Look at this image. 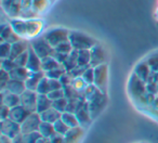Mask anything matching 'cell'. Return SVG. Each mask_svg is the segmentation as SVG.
<instances>
[{"label": "cell", "instance_id": "cell-1", "mask_svg": "<svg viewBox=\"0 0 158 143\" xmlns=\"http://www.w3.org/2000/svg\"><path fill=\"white\" fill-rule=\"evenodd\" d=\"M10 24L13 27V29L16 32L21 38H33L37 35L41 29V21L38 20H18V19H13L10 21Z\"/></svg>", "mask_w": 158, "mask_h": 143}, {"label": "cell", "instance_id": "cell-2", "mask_svg": "<svg viewBox=\"0 0 158 143\" xmlns=\"http://www.w3.org/2000/svg\"><path fill=\"white\" fill-rule=\"evenodd\" d=\"M69 42L72 44L74 50H90L98 44L97 40L91 36L84 34L81 32L72 31L69 34Z\"/></svg>", "mask_w": 158, "mask_h": 143}, {"label": "cell", "instance_id": "cell-3", "mask_svg": "<svg viewBox=\"0 0 158 143\" xmlns=\"http://www.w3.org/2000/svg\"><path fill=\"white\" fill-rule=\"evenodd\" d=\"M69 34L70 31L64 28V27H54L50 28L44 33V37L51 44L52 47H56L57 44H62L64 41L69 40Z\"/></svg>", "mask_w": 158, "mask_h": 143}, {"label": "cell", "instance_id": "cell-4", "mask_svg": "<svg viewBox=\"0 0 158 143\" xmlns=\"http://www.w3.org/2000/svg\"><path fill=\"white\" fill-rule=\"evenodd\" d=\"M106 103H107V97H106L105 92H102L100 89H98L93 97L88 101L89 110H90L92 119H95L101 114L102 111L106 106Z\"/></svg>", "mask_w": 158, "mask_h": 143}, {"label": "cell", "instance_id": "cell-5", "mask_svg": "<svg viewBox=\"0 0 158 143\" xmlns=\"http://www.w3.org/2000/svg\"><path fill=\"white\" fill-rule=\"evenodd\" d=\"M31 44V47L34 49L36 53L38 54V57H41V59H44L47 57H51L54 53L55 49L54 47L51 46V44L44 37H37L31 39V41L29 42Z\"/></svg>", "mask_w": 158, "mask_h": 143}, {"label": "cell", "instance_id": "cell-6", "mask_svg": "<svg viewBox=\"0 0 158 143\" xmlns=\"http://www.w3.org/2000/svg\"><path fill=\"white\" fill-rule=\"evenodd\" d=\"M42 123V119L40 117V114L37 112L31 113L29 116L21 124V129H22V133H31V132H36L39 130L40 124Z\"/></svg>", "mask_w": 158, "mask_h": 143}, {"label": "cell", "instance_id": "cell-7", "mask_svg": "<svg viewBox=\"0 0 158 143\" xmlns=\"http://www.w3.org/2000/svg\"><path fill=\"white\" fill-rule=\"evenodd\" d=\"M107 80H108V68L107 65L102 64L97 67H94V84L98 89L105 92L106 87H107Z\"/></svg>", "mask_w": 158, "mask_h": 143}, {"label": "cell", "instance_id": "cell-8", "mask_svg": "<svg viewBox=\"0 0 158 143\" xmlns=\"http://www.w3.org/2000/svg\"><path fill=\"white\" fill-rule=\"evenodd\" d=\"M38 92L33 90H26L20 95L21 97V105L24 106L26 110H28L31 113H34L37 111V101H38Z\"/></svg>", "mask_w": 158, "mask_h": 143}, {"label": "cell", "instance_id": "cell-9", "mask_svg": "<svg viewBox=\"0 0 158 143\" xmlns=\"http://www.w3.org/2000/svg\"><path fill=\"white\" fill-rule=\"evenodd\" d=\"M1 133L10 139H14L22 133L21 124L12 120L11 118L1 120Z\"/></svg>", "mask_w": 158, "mask_h": 143}, {"label": "cell", "instance_id": "cell-10", "mask_svg": "<svg viewBox=\"0 0 158 143\" xmlns=\"http://www.w3.org/2000/svg\"><path fill=\"white\" fill-rule=\"evenodd\" d=\"M0 39L1 42H9V44H14V42L21 40V37L16 34V32L13 29L11 24H1L0 27Z\"/></svg>", "mask_w": 158, "mask_h": 143}, {"label": "cell", "instance_id": "cell-11", "mask_svg": "<svg viewBox=\"0 0 158 143\" xmlns=\"http://www.w3.org/2000/svg\"><path fill=\"white\" fill-rule=\"evenodd\" d=\"M90 52H91V62H90L91 67H97V66L102 65V64H105L106 53L101 44H97L94 47H92L90 49Z\"/></svg>", "mask_w": 158, "mask_h": 143}, {"label": "cell", "instance_id": "cell-12", "mask_svg": "<svg viewBox=\"0 0 158 143\" xmlns=\"http://www.w3.org/2000/svg\"><path fill=\"white\" fill-rule=\"evenodd\" d=\"M21 2L22 0H1V6L8 16L18 18L21 14Z\"/></svg>", "mask_w": 158, "mask_h": 143}, {"label": "cell", "instance_id": "cell-13", "mask_svg": "<svg viewBox=\"0 0 158 143\" xmlns=\"http://www.w3.org/2000/svg\"><path fill=\"white\" fill-rule=\"evenodd\" d=\"M26 67L31 73L42 70V59L38 57V54L31 47H29L28 49V61H27Z\"/></svg>", "mask_w": 158, "mask_h": 143}, {"label": "cell", "instance_id": "cell-14", "mask_svg": "<svg viewBox=\"0 0 158 143\" xmlns=\"http://www.w3.org/2000/svg\"><path fill=\"white\" fill-rule=\"evenodd\" d=\"M77 116V119L79 121V126H81L84 128H87L92 121V117L90 114V110H89V104L88 101L84 104L80 108L77 110V112L75 113Z\"/></svg>", "mask_w": 158, "mask_h": 143}, {"label": "cell", "instance_id": "cell-15", "mask_svg": "<svg viewBox=\"0 0 158 143\" xmlns=\"http://www.w3.org/2000/svg\"><path fill=\"white\" fill-rule=\"evenodd\" d=\"M129 88L133 95L143 97L145 95V91H146V82H144L135 74H133V76H132L131 80L129 82Z\"/></svg>", "mask_w": 158, "mask_h": 143}, {"label": "cell", "instance_id": "cell-16", "mask_svg": "<svg viewBox=\"0 0 158 143\" xmlns=\"http://www.w3.org/2000/svg\"><path fill=\"white\" fill-rule=\"evenodd\" d=\"M1 104H5L10 108H13L21 104V97L15 93L9 92L8 90H2L1 91Z\"/></svg>", "mask_w": 158, "mask_h": 143}, {"label": "cell", "instance_id": "cell-17", "mask_svg": "<svg viewBox=\"0 0 158 143\" xmlns=\"http://www.w3.org/2000/svg\"><path fill=\"white\" fill-rule=\"evenodd\" d=\"M29 114H31V112L20 104V105L11 108V112H10V118H11L12 120L16 121V123L22 124L23 121H24L25 119L29 116Z\"/></svg>", "mask_w": 158, "mask_h": 143}, {"label": "cell", "instance_id": "cell-18", "mask_svg": "<svg viewBox=\"0 0 158 143\" xmlns=\"http://www.w3.org/2000/svg\"><path fill=\"white\" fill-rule=\"evenodd\" d=\"M46 76L44 70H40V72H35V73H31V76L27 78V80L25 82L26 85V88L28 90H33V91H37V88L39 86L40 82H41L42 78Z\"/></svg>", "mask_w": 158, "mask_h": 143}, {"label": "cell", "instance_id": "cell-19", "mask_svg": "<svg viewBox=\"0 0 158 143\" xmlns=\"http://www.w3.org/2000/svg\"><path fill=\"white\" fill-rule=\"evenodd\" d=\"M31 47V44L27 42V40L25 39H21L19 41L12 44L11 46V57L10 59L14 60L15 57H18L19 55H21L22 53H24L25 51H27Z\"/></svg>", "mask_w": 158, "mask_h": 143}, {"label": "cell", "instance_id": "cell-20", "mask_svg": "<svg viewBox=\"0 0 158 143\" xmlns=\"http://www.w3.org/2000/svg\"><path fill=\"white\" fill-rule=\"evenodd\" d=\"M84 127L78 126V127L70 128L68 132L65 134V143H78L80 139L84 136Z\"/></svg>", "mask_w": 158, "mask_h": 143}, {"label": "cell", "instance_id": "cell-21", "mask_svg": "<svg viewBox=\"0 0 158 143\" xmlns=\"http://www.w3.org/2000/svg\"><path fill=\"white\" fill-rule=\"evenodd\" d=\"M31 72L27 69V67H20V66H16L10 72L11 79L21 80V82H26L27 78L31 76Z\"/></svg>", "mask_w": 158, "mask_h": 143}, {"label": "cell", "instance_id": "cell-22", "mask_svg": "<svg viewBox=\"0 0 158 143\" xmlns=\"http://www.w3.org/2000/svg\"><path fill=\"white\" fill-rule=\"evenodd\" d=\"M26 85L25 82H21V80H15V79H11L7 85V88L5 90H8L9 92L15 93V95H21L25 90H26Z\"/></svg>", "mask_w": 158, "mask_h": 143}, {"label": "cell", "instance_id": "cell-23", "mask_svg": "<svg viewBox=\"0 0 158 143\" xmlns=\"http://www.w3.org/2000/svg\"><path fill=\"white\" fill-rule=\"evenodd\" d=\"M40 117H41L42 121H47V123H51L54 124L56 120H59L62 117V113L59 112L57 110H55L54 107H51L49 110L44 111V113L40 114Z\"/></svg>", "mask_w": 158, "mask_h": 143}, {"label": "cell", "instance_id": "cell-24", "mask_svg": "<svg viewBox=\"0 0 158 143\" xmlns=\"http://www.w3.org/2000/svg\"><path fill=\"white\" fill-rule=\"evenodd\" d=\"M38 95H39V93H38ZM52 103H53V101L48 97V95H38L37 111H36V112L41 114L44 111L52 107Z\"/></svg>", "mask_w": 158, "mask_h": 143}, {"label": "cell", "instance_id": "cell-25", "mask_svg": "<svg viewBox=\"0 0 158 143\" xmlns=\"http://www.w3.org/2000/svg\"><path fill=\"white\" fill-rule=\"evenodd\" d=\"M149 68L151 67H149L148 63H141L135 67L134 74H135L140 79H142L144 82H147L149 76H151V74H149Z\"/></svg>", "mask_w": 158, "mask_h": 143}, {"label": "cell", "instance_id": "cell-26", "mask_svg": "<svg viewBox=\"0 0 158 143\" xmlns=\"http://www.w3.org/2000/svg\"><path fill=\"white\" fill-rule=\"evenodd\" d=\"M78 65V50H73L68 54L66 61L63 63V66L67 72H70L73 68H75Z\"/></svg>", "mask_w": 158, "mask_h": 143}, {"label": "cell", "instance_id": "cell-27", "mask_svg": "<svg viewBox=\"0 0 158 143\" xmlns=\"http://www.w3.org/2000/svg\"><path fill=\"white\" fill-rule=\"evenodd\" d=\"M39 133L41 134L42 137L44 138H51L53 134H55V129H54V125L51 123H47V121H42L40 124V127H39Z\"/></svg>", "mask_w": 158, "mask_h": 143}, {"label": "cell", "instance_id": "cell-28", "mask_svg": "<svg viewBox=\"0 0 158 143\" xmlns=\"http://www.w3.org/2000/svg\"><path fill=\"white\" fill-rule=\"evenodd\" d=\"M62 119L63 121L68 126L69 128H75L79 126V121L77 119V116L75 113H70V112H64L62 113Z\"/></svg>", "mask_w": 158, "mask_h": 143}, {"label": "cell", "instance_id": "cell-29", "mask_svg": "<svg viewBox=\"0 0 158 143\" xmlns=\"http://www.w3.org/2000/svg\"><path fill=\"white\" fill-rule=\"evenodd\" d=\"M60 65H62V64L59 63L53 55L42 59V70H44V73H46V72H49V70H51V69H53V68L59 67Z\"/></svg>", "mask_w": 158, "mask_h": 143}, {"label": "cell", "instance_id": "cell-30", "mask_svg": "<svg viewBox=\"0 0 158 143\" xmlns=\"http://www.w3.org/2000/svg\"><path fill=\"white\" fill-rule=\"evenodd\" d=\"M91 52L90 50L78 51V65L79 66H91Z\"/></svg>", "mask_w": 158, "mask_h": 143}, {"label": "cell", "instance_id": "cell-31", "mask_svg": "<svg viewBox=\"0 0 158 143\" xmlns=\"http://www.w3.org/2000/svg\"><path fill=\"white\" fill-rule=\"evenodd\" d=\"M49 0H34L33 2V9L38 15H40L41 13H44L47 9H48L49 5H50Z\"/></svg>", "mask_w": 158, "mask_h": 143}, {"label": "cell", "instance_id": "cell-32", "mask_svg": "<svg viewBox=\"0 0 158 143\" xmlns=\"http://www.w3.org/2000/svg\"><path fill=\"white\" fill-rule=\"evenodd\" d=\"M66 72H67V70L65 69V67H64L63 65H60L59 67L53 68V69L49 70V72H46L44 74H46L47 77L50 78V79H60Z\"/></svg>", "mask_w": 158, "mask_h": 143}, {"label": "cell", "instance_id": "cell-33", "mask_svg": "<svg viewBox=\"0 0 158 143\" xmlns=\"http://www.w3.org/2000/svg\"><path fill=\"white\" fill-rule=\"evenodd\" d=\"M50 91H51V88H50L49 78L47 77V76H44V77L41 79V82H40L39 86H38L37 92L39 93V95H48Z\"/></svg>", "mask_w": 158, "mask_h": 143}, {"label": "cell", "instance_id": "cell-34", "mask_svg": "<svg viewBox=\"0 0 158 143\" xmlns=\"http://www.w3.org/2000/svg\"><path fill=\"white\" fill-rule=\"evenodd\" d=\"M72 86L74 87L78 92H80L84 95V92L87 87H88V84L82 79V77H78V78H74V80H73V82H72Z\"/></svg>", "mask_w": 158, "mask_h": 143}, {"label": "cell", "instance_id": "cell-35", "mask_svg": "<svg viewBox=\"0 0 158 143\" xmlns=\"http://www.w3.org/2000/svg\"><path fill=\"white\" fill-rule=\"evenodd\" d=\"M67 104H68V99H67V98H65V97H63V98H61V99L53 101L52 107H54L55 110H57L59 112L64 113V112H66Z\"/></svg>", "mask_w": 158, "mask_h": 143}, {"label": "cell", "instance_id": "cell-36", "mask_svg": "<svg viewBox=\"0 0 158 143\" xmlns=\"http://www.w3.org/2000/svg\"><path fill=\"white\" fill-rule=\"evenodd\" d=\"M53 125H54L55 132H56V133H60V134H63V136H65V134L68 132V130L70 129V128L64 123L62 118H60L59 120H56Z\"/></svg>", "mask_w": 158, "mask_h": 143}, {"label": "cell", "instance_id": "cell-37", "mask_svg": "<svg viewBox=\"0 0 158 143\" xmlns=\"http://www.w3.org/2000/svg\"><path fill=\"white\" fill-rule=\"evenodd\" d=\"M10 80H11L10 73L1 68V72H0V91L5 90V89L7 88V85Z\"/></svg>", "mask_w": 158, "mask_h": 143}, {"label": "cell", "instance_id": "cell-38", "mask_svg": "<svg viewBox=\"0 0 158 143\" xmlns=\"http://www.w3.org/2000/svg\"><path fill=\"white\" fill-rule=\"evenodd\" d=\"M11 44L9 42H1L0 44V57L2 59H9L11 57Z\"/></svg>", "mask_w": 158, "mask_h": 143}, {"label": "cell", "instance_id": "cell-39", "mask_svg": "<svg viewBox=\"0 0 158 143\" xmlns=\"http://www.w3.org/2000/svg\"><path fill=\"white\" fill-rule=\"evenodd\" d=\"M54 49H55V51H57V52L65 53V54H69V53L74 50V48H73V46H72V44L69 42V40H68V41H64V42H62V44H57Z\"/></svg>", "mask_w": 158, "mask_h": 143}, {"label": "cell", "instance_id": "cell-40", "mask_svg": "<svg viewBox=\"0 0 158 143\" xmlns=\"http://www.w3.org/2000/svg\"><path fill=\"white\" fill-rule=\"evenodd\" d=\"M82 79L87 82L88 85L94 84V67H88L85 70L84 75H82Z\"/></svg>", "mask_w": 158, "mask_h": 143}, {"label": "cell", "instance_id": "cell-41", "mask_svg": "<svg viewBox=\"0 0 158 143\" xmlns=\"http://www.w3.org/2000/svg\"><path fill=\"white\" fill-rule=\"evenodd\" d=\"M23 140H24L25 143H37L38 139L40 137H42L41 134L39 133V131H36V132H31V133H26V134H23Z\"/></svg>", "mask_w": 158, "mask_h": 143}, {"label": "cell", "instance_id": "cell-42", "mask_svg": "<svg viewBox=\"0 0 158 143\" xmlns=\"http://www.w3.org/2000/svg\"><path fill=\"white\" fill-rule=\"evenodd\" d=\"M27 61H28V50L25 51L24 53H22L21 55H19L18 57L14 59L16 66H20V67H26Z\"/></svg>", "mask_w": 158, "mask_h": 143}, {"label": "cell", "instance_id": "cell-43", "mask_svg": "<svg viewBox=\"0 0 158 143\" xmlns=\"http://www.w3.org/2000/svg\"><path fill=\"white\" fill-rule=\"evenodd\" d=\"M16 67V64L15 62H14V60L12 59H2L1 60V68L5 70H7V72H11L13 68Z\"/></svg>", "mask_w": 158, "mask_h": 143}, {"label": "cell", "instance_id": "cell-44", "mask_svg": "<svg viewBox=\"0 0 158 143\" xmlns=\"http://www.w3.org/2000/svg\"><path fill=\"white\" fill-rule=\"evenodd\" d=\"M88 67H90V66H79V65H77L76 67L73 68V69L70 70L69 73L74 78L82 77V75H84V73H85V70H86Z\"/></svg>", "mask_w": 158, "mask_h": 143}, {"label": "cell", "instance_id": "cell-45", "mask_svg": "<svg viewBox=\"0 0 158 143\" xmlns=\"http://www.w3.org/2000/svg\"><path fill=\"white\" fill-rule=\"evenodd\" d=\"M48 97L50 98L52 101H55V100H59L61 98L65 97V93H64V89H57V90H53L51 92L48 93Z\"/></svg>", "mask_w": 158, "mask_h": 143}, {"label": "cell", "instance_id": "cell-46", "mask_svg": "<svg viewBox=\"0 0 158 143\" xmlns=\"http://www.w3.org/2000/svg\"><path fill=\"white\" fill-rule=\"evenodd\" d=\"M73 80H74V77L70 75L69 72H66V73L64 74L61 78H60V82H61L62 85H63V88H64V87H66V86H69V85H72Z\"/></svg>", "mask_w": 158, "mask_h": 143}, {"label": "cell", "instance_id": "cell-47", "mask_svg": "<svg viewBox=\"0 0 158 143\" xmlns=\"http://www.w3.org/2000/svg\"><path fill=\"white\" fill-rule=\"evenodd\" d=\"M10 112H11V108H10L9 106L5 105V104H1V111H0L1 120H5V119L10 118Z\"/></svg>", "mask_w": 158, "mask_h": 143}, {"label": "cell", "instance_id": "cell-48", "mask_svg": "<svg viewBox=\"0 0 158 143\" xmlns=\"http://www.w3.org/2000/svg\"><path fill=\"white\" fill-rule=\"evenodd\" d=\"M53 57L56 59V61L59 62V63H61L62 65H63V63L66 61V59H67L68 54H65V53H61V52H57V51H54V53H53Z\"/></svg>", "mask_w": 158, "mask_h": 143}, {"label": "cell", "instance_id": "cell-49", "mask_svg": "<svg viewBox=\"0 0 158 143\" xmlns=\"http://www.w3.org/2000/svg\"><path fill=\"white\" fill-rule=\"evenodd\" d=\"M51 143H65V137L63 134L55 133L50 138Z\"/></svg>", "mask_w": 158, "mask_h": 143}, {"label": "cell", "instance_id": "cell-50", "mask_svg": "<svg viewBox=\"0 0 158 143\" xmlns=\"http://www.w3.org/2000/svg\"><path fill=\"white\" fill-rule=\"evenodd\" d=\"M12 142H13V143H25V142H24V140H23L22 133L19 134V136H18V137H15L14 139H12Z\"/></svg>", "mask_w": 158, "mask_h": 143}, {"label": "cell", "instance_id": "cell-51", "mask_svg": "<svg viewBox=\"0 0 158 143\" xmlns=\"http://www.w3.org/2000/svg\"><path fill=\"white\" fill-rule=\"evenodd\" d=\"M37 143H51V140L50 138H44V137H40L38 139Z\"/></svg>", "mask_w": 158, "mask_h": 143}, {"label": "cell", "instance_id": "cell-52", "mask_svg": "<svg viewBox=\"0 0 158 143\" xmlns=\"http://www.w3.org/2000/svg\"><path fill=\"white\" fill-rule=\"evenodd\" d=\"M49 1H50V2H51V3H52V2H53V1H55V0H49Z\"/></svg>", "mask_w": 158, "mask_h": 143}]
</instances>
